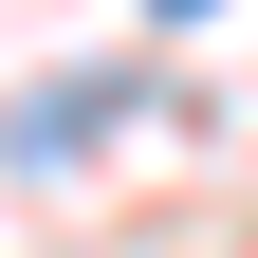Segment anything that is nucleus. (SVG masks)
<instances>
[{
	"mask_svg": "<svg viewBox=\"0 0 258 258\" xmlns=\"http://www.w3.org/2000/svg\"><path fill=\"white\" fill-rule=\"evenodd\" d=\"M166 19H203V0H166Z\"/></svg>",
	"mask_w": 258,
	"mask_h": 258,
	"instance_id": "obj_1",
	"label": "nucleus"
}]
</instances>
